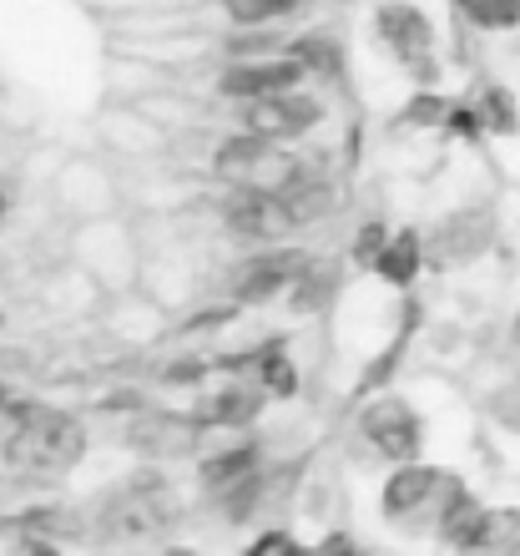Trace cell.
Wrapping results in <instances>:
<instances>
[{"mask_svg": "<svg viewBox=\"0 0 520 556\" xmlns=\"http://www.w3.org/2000/svg\"><path fill=\"white\" fill-rule=\"evenodd\" d=\"M253 552H299V542H293L289 531H258V536H253Z\"/></svg>", "mask_w": 520, "mask_h": 556, "instance_id": "obj_23", "label": "cell"}, {"mask_svg": "<svg viewBox=\"0 0 520 556\" xmlns=\"http://www.w3.org/2000/svg\"><path fill=\"white\" fill-rule=\"evenodd\" d=\"M510 344H516V354H520V314L510 319Z\"/></svg>", "mask_w": 520, "mask_h": 556, "instance_id": "obj_25", "label": "cell"}, {"mask_svg": "<svg viewBox=\"0 0 520 556\" xmlns=\"http://www.w3.org/2000/svg\"><path fill=\"white\" fill-rule=\"evenodd\" d=\"M359 435L369 440V451H379L384 460H415L419 445H424V425H419L415 405L399 395H379L364 405L359 415Z\"/></svg>", "mask_w": 520, "mask_h": 556, "instance_id": "obj_4", "label": "cell"}, {"mask_svg": "<svg viewBox=\"0 0 520 556\" xmlns=\"http://www.w3.org/2000/svg\"><path fill=\"white\" fill-rule=\"evenodd\" d=\"M0 405H5V384H0Z\"/></svg>", "mask_w": 520, "mask_h": 556, "instance_id": "obj_26", "label": "cell"}, {"mask_svg": "<svg viewBox=\"0 0 520 556\" xmlns=\"http://www.w3.org/2000/svg\"><path fill=\"white\" fill-rule=\"evenodd\" d=\"M0 207H5V198H0Z\"/></svg>", "mask_w": 520, "mask_h": 556, "instance_id": "obj_27", "label": "cell"}, {"mask_svg": "<svg viewBox=\"0 0 520 556\" xmlns=\"http://www.w3.org/2000/svg\"><path fill=\"white\" fill-rule=\"evenodd\" d=\"M475 112H480V127H485V132H495V137H510V132H520L516 97H510L506 87H485V91H480Z\"/></svg>", "mask_w": 520, "mask_h": 556, "instance_id": "obj_16", "label": "cell"}, {"mask_svg": "<svg viewBox=\"0 0 520 556\" xmlns=\"http://www.w3.org/2000/svg\"><path fill=\"white\" fill-rule=\"evenodd\" d=\"M304 0H223L232 26H274L283 15H293Z\"/></svg>", "mask_w": 520, "mask_h": 556, "instance_id": "obj_18", "label": "cell"}, {"mask_svg": "<svg viewBox=\"0 0 520 556\" xmlns=\"http://www.w3.org/2000/svg\"><path fill=\"white\" fill-rule=\"evenodd\" d=\"M384 238H390V228H384V223H364L359 238H354V264H359V268L375 264V253L384 249Z\"/></svg>", "mask_w": 520, "mask_h": 556, "instance_id": "obj_21", "label": "cell"}, {"mask_svg": "<svg viewBox=\"0 0 520 556\" xmlns=\"http://www.w3.org/2000/svg\"><path fill=\"white\" fill-rule=\"evenodd\" d=\"M379 274V283H390V289H409L419 278V268H424V238H419V228H394L390 238H384V249L375 253V264H369Z\"/></svg>", "mask_w": 520, "mask_h": 556, "instance_id": "obj_10", "label": "cell"}, {"mask_svg": "<svg viewBox=\"0 0 520 556\" xmlns=\"http://www.w3.org/2000/svg\"><path fill=\"white\" fill-rule=\"evenodd\" d=\"M21 430L11 440V460L26 470H72L87 455V430L76 415L41 410V405H15Z\"/></svg>", "mask_w": 520, "mask_h": 556, "instance_id": "obj_1", "label": "cell"}, {"mask_svg": "<svg viewBox=\"0 0 520 556\" xmlns=\"http://www.w3.org/2000/svg\"><path fill=\"white\" fill-rule=\"evenodd\" d=\"M243 127L258 137H274V142H289V137H304L308 127L324 122V102L308 97L299 87H283V91H268L258 102H243Z\"/></svg>", "mask_w": 520, "mask_h": 556, "instance_id": "obj_5", "label": "cell"}, {"mask_svg": "<svg viewBox=\"0 0 520 556\" xmlns=\"http://www.w3.org/2000/svg\"><path fill=\"white\" fill-rule=\"evenodd\" d=\"M495 238V223L485 207H460V213H449L440 228H434L430 249L440 264H475L480 253L491 249Z\"/></svg>", "mask_w": 520, "mask_h": 556, "instance_id": "obj_7", "label": "cell"}, {"mask_svg": "<svg viewBox=\"0 0 520 556\" xmlns=\"http://www.w3.org/2000/svg\"><path fill=\"white\" fill-rule=\"evenodd\" d=\"M455 11L480 30H516L520 26V0H455Z\"/></svg>", "mask_w": 520, "mask_h": 556, "instance_id": "obj_17", "label": "cell"}, {"mask_svg": "<svg viewBox=\"0 0 520 556\" xmlns=\"http://www.w3.org/2000/svg\"><path fill=\"white\" fill-rule=\"evenodd\" d=\"M318 258L308 249H263L232 274V304H268L278 293H289L299 274H308Z\"/></svg>", "mask_w": 520, "mask_h": 556, "instance_id": "obj_3", "label": "cell"}, {"mask_svg": "<svg viewBox=\"0 0 520 556\" xmlns=\"http://www.w3.org/2000/svg\"><path fill=\"white\" fill-rule=\"evenodd\" d=\"M354 536H348V531H333V536H324V552H354Z\"/></svg>", "mask_w": 520, "mask_h": 556, "instance_id": "obj_24", "label": "cell"}, {"mask_svg": "<svg viewBox=\"0 0 520 556\" xmlns=\"http://www.w3.org/2000/svg\"><path fill=\"white\" fill-rule=\"evenodd\" d=\"M213 365H203V359H177V365H167V384H198Z\"/></svg>", "mask_w": 520, "mask_h": 556, "instance_id": "obj_22", "label": "cell"}, {"mask_svg": "<svg viewBox=\"0 0 520 556\" xmlns=\"http://www.w3.org/2000/svg\"><path fill=\"white\" fill-rule=\"evenodd\" d=\"M440 127H449L455 137H480L485 127H480V112H475V102H449L445 106V122Z\"/></svg>", "mask_w": 520, "mask_h": 556, "instance_id": "obj_20", "label": "cell"}, {"mask_svg": "<svg viewBox=\"0 0 520 556\" xmlns=\"http://www.w3.org/2000/svg\"><path fill=\"white\" fill-rule=\"evenodd\" d=\"M415 329H419V304H415V299H405V308H399V329H394L390 350H384L375 365L364 369V380H359V390H354V395H375V390H384V384H390V375L399 369V359H405Z\"/></svg>", "mask_w": 520, "mask_h": 556, "instance_id": "obj_12", "label": "cell"}, {"mask_svg": "<svg viewBox=\"0 0 520 556\" xmlns=\"http://www.w3.org/2000/svg\"><path fill=\"white\" fill-rule=\"evenodd\" d=\"M440 476L445 470L440 466H424V460H394V476L384 481V496H379V506H384V516H415L430 506L434 485H440Z\"/></svg>", "mask_w": 520, "mask_h": 556, "instance_id": "obj_9", "label": "cell"}, {"mask_svg": "<svg viewBox=\"0 0 520 556\" xmlns=\"http://www.w3.org/2000/svg\"><path fill=\"white\" fill-rule=\"evenodd\" d=\"M289 56L299 61V66H304V76H308V72H318V76H329V81H333V76L344 72V56H339V46H333L329 36H318V30H308L304 41H293V46H289Z\"/></svg>", "mask_w": 520, "mask_h": 556, "instance_id": "obj_15", "label": "cell"}, {"mask_svg": "<svg viewBox=\"0 0 520 556\" xmlns=\"http://www.w3.org/2000/svg\"><path fill=\"white\" fill-rule=\"evenodd\" d=\"M445 106L449 102L434 87H419L415 97L405 102V112L394 117V127H440V122H445Z\"/></svg>", "mask_w": 520, "mask_h": 556, "instance_id": "obj_19", "label": "cell"}, {"mask_svg": "<svg viewBox=\"0 0 520 556\" xmlns=\"http://www.w3.org/2000/svg\"><path fill=\"white\" fill-rule=\"evenodd\" d=\"M258 384L274 400H289L293 390H299V375H293L289 354H283V339H268V344H263V354H258Z\"/></svg>", "mask_w": 520, "mask_h": 556, "instance_id": "obj_14", "label": "cell"}, {"mask_svg": "<svg viewBox=\"0 0 520 556\" xmlns=\"http://www.w3.org/2000/svg\"><path fill=\"white\" fill-rule=\"evenodd\" d=\"M274 203L283 213V223L299 228V223H314L333 207V182L318 167H308V162H293V173L274 188Z\"/></svg>", "mask_w": 520, "mask_h": 556, "instance_id": "obj_8", "label": "cell"}, {"mask_svg": "<svg viewBox=\"0 0 520 556\" xmlns=\"http://www.w3.org/2000/svg\"><path fill=\"white\" fill-rule=\"evenodd\" d=\"M299 81H304V66L293 56H232L228 72L217 76V91L232 102H258L268 91L299 87Z\"/></svg>", "mask_w": 520, "mask_h": 556, "instance_id": "obj_6", "label": "cell"}, {"mask_svg": "<svg viewBox=\"0 0 520 556\" xmlns=\"http://www.w3.org/2000/svg\"><path fill=\"white\" fill-rule=\"evenodd\" d=\"M263 466V445L258 440H243V445H228V451H217L203 460V491L213 496V491H223L228 481H238V476H248V470H258Z\"/></svg>", "mask_w": 520, "mask_h": 556, "instance_id": "obj_13", "label": "cell"}, {"mask_svg": "<svg viewBox=\"0 0 520 556\" xmlns=\"http://www.w3.org/2000/svg\"><path fill=\"white\" fill-rule=\"evenodd\" d=\"M375 26H379V41L399 56V66L415 76L419 87H434L440 61H434V26H430V15L419 11V5H405V0H384V5L375 11Z\"/></svg>", "mask_w": 520, "mask_h": 556, "instance_id": "obj_2", "label": "cell"}, {"mask_svg": "<svg viewBox=\"0 0 520 556\" xmlns=\"http://www.w3.org/2000/svg\"><path fill=\"white\" fill-rule=\"evenodd\" d=\"M263 400H268V390L263 384H243V380H228L217 395H207L203 415H198V425H213V430H238V425H253L263 410Z\"/></svg>", "mask_w": 520, "mask_h": 556, "instance_id": "obj_11", "label": "cell"}]
</instances>
